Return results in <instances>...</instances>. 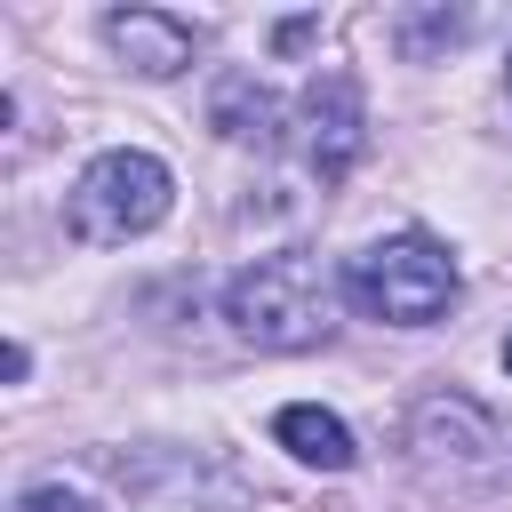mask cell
<instances>
[{
  "label": "cell",
  "mask_w": 512,
  "mask_h": 512,
  "mask_svg": "<svg viewBox=\"0 0 512 512\" xmlns=\"http://www.w3.org/2000/svg\"><path fill=\"white\" fill-rule=\"evenodd\" d=\"M504 368H512V336H504Z\"/></svg>",
  "instance_id": "8fae6325"
},
{
  "label": "cell",
  "mask_w": 512,
  "mask_h": 512,
  "mask_svg": "<svg viewBox=\"0 0 512 512\" xmlns=\"http://www.w3.org/2000/svg\"><path fill=\"white\" fill-rule=\"evenodd\" d=\"M104 48H112L136 80H176V72H192L200 32H192L184 16H168V8H112V16H104Z\"/></svg>",
  "instance_id": "8992f818"
},
{
  "label": "cell",
  "mask_w": 512,
  "mask_h": 512,
  "mask_svg": "<svg viewBox=\"0 0 512 512\" xmlns=\"http://www.w3.org/2000/svg\"><path fill=\"white\" fill-rule=\"evenodd\" d=\"M336 296L344 288L312 256L280 248V256H256V264H240L224 280V328L248 352H312L336 328Z\"/></svg>",
  "instance_id": "7a4b0ae2"
},
{
  "label": "cell",
  "mask_w": 512,
  "mask_h": 512,
  "mask_svg": "<svg viewBox=\"0 0 512 512\" xmlns=\"http://www.w3.org/2000/svg\"><path fill=\"white\" fill-rule=\"evenodd\" d=\"M336 288L352 312H368L384 328H432L464 296V272L432 232H392V240H368L360 256H344Z\"/></svg>",
  "instance_id": "3957f363"
},
{
  "label": "cell",
  "mask_w": 512,
  "mask_h": 512,
  "mask_svg": "<svg viewBox=\"0 0 512 512\" xmlns=\"http://www.w3.org/2000/svg\"><path fill=\"white\" fill-rule=\"evenodd\" d=\"M208 128L232 136V144H272V136L288 128V112H280V96H272L256 72H216V88H208Z\"/></svg>",
  "instance_id": "ba28073f"
},
{
  "label": "cell",
  "mask_w": 512,
  "mask_h": 512,
  "mask_svg": "<svg viewBox=\"0 0 512 512\" xmlns=\"http://www.w3.org/2000/svg\"><path fill=\"white\" fill-rule=\"evenodd\" d=\"M168 208H176L168 160H160V152H136V144H112V152H96V160L72 176V192H64V232H72L80 248H128V240H144Z\"/></svg>",
  "instance_id": "277c9868"
},
{
  "label": "cell",
  "mask_w": 512,
  "mask_h": 512,
  "mask_svg": "<svg viewBox=\"0 0 512 512\" xmlns=\"http://www.w3.org/2000/svg\"><path fill=\"white\" fill-rule=\"evenodd\" d=\"M288 128H296V160H304L320 184H344V176L360 168V152H368L360 80H352V72H312L304 96H296V112H288Z\"/></svg>",
  "instance_id": "5b68a950"
},
{
  "label": "cell",
  "mask_w": 512,
  "mask_h": 512,
  "mask_svg": "<svg viewBox=\"0 0 512 512\" xmlns=\"http://www.w3.org/2000/svg\"><path fill=\"white\" fill-rule=\"evenodd\" d=\"M272 440H280L296 464H312V472H352V464H360L352 424H344L336 408H320V400H288V408L272 416Z\"/></svg>",
  "instance_id": "52a82bcc"
},
{
  "label": "cell",
  "mask_w": 512,
  "mask_h": 512,
  "mask_svg": "<svg viewBox=\"0 0 512 512\" xmlns=\"http://www.w3.org/2000/svg\"><path fill=\"white\" fill-rule=\"evenodd\" d=\"M16 512H104L88 488H72V480H32L24 496H16Z\"/></svg>",
  "instance_id": "9c48e42d"
},
{
  "label": "cell",
  "mask_w": 512,
  "mask_h": 512,
  "mask_svg": "<svg viewBox=\"0 0 512 512\" xmlns=\"http://www.w3.org/2000/svg\"><path fill=\"white\" fill-rule=\"evenodd\" d=\"M400 448H408V472L432 496H464V504L512 496V416L472 400V392H456V384L408 400Z\"/></svg>",
  "instance_id": "6da1fadb"
},
{
  "label": "cell",
  "mask_w": 512,
  "mask_h": 512,
  "mask_svg": "<svg viewBox=\"0 0 512 512\" xmlns=\"http://www.w3.org/2000/svg\"><path fill=\"white\" fill-rule=\"evenodd\" d=\"M272 40H280V48H304V40H312V16H288V24L272 32Z\"/></svg>",
  "instance_id": "30bf717a"
},
{
  "label": "cell",
  "mask_w": 512,
  "mask_h": 512,
  "mask_svg": "<svg viewBox=\"0 0 512 512\" xmlns=\"http://www.w3.org/2000/svg\"><path fill=\"white\" fill-rule=\"evenodd\" d=\"M504 88H512V56H504Z\"/></svg>",
  "instance_id": "7c38bea8"
}]
</instances>
